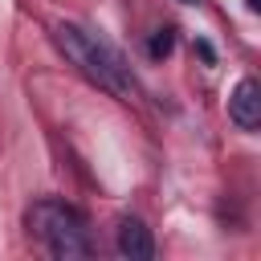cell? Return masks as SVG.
<instances>
[{
  "mask_svg": "<svg viewBox=\"0 0 261 261\" xmlns=\"http://www.w3.org/2000/svg\"><path fill=\"white\" fill-rule=\"evenodd\" d=\"M53 41H57V49H61L90 82H98L102 90H110V94H118V98H135L139 82H135L130 65H126V57H122L106 37H98V33L86 29V24L61 20V24H53Z\"/></svg>",
  "mask_w": 261,
  "mask_h": 261,
  "instance_id": "6da1fadb",
  "label": "cell"
},
{
  "mask_svg": "<svg viewBox=\"0 0 261 261\" xmlns=\"http://www.w3.org/2000/svg\"><path fill=\"white\" fill-rule=\"evenodd\" d=\"M29 232L45 245L49 257L57 261H73V257H90V232L77 208L61 204V200H37L29 208Z\"/></svg>",
  "mask_w": 261,
  "mask_h": 261,
  "instance_id": "7a4b0ae2",
  "label": "cell"
},
{
  "mask_svg": "<svg viewBox=\"0 0 261 261\" xmlns=\"http://www.w3.org/2000/svg\"><path fill=\"white\" fill-rule=\"evenodd\" d=\"M175 49V29H155V37L147 41V53L151 57H167Z\"/></svg>",
  "mask_w": 261,
  "mask_h": 261,
  "instance_id": "5b68a950",
  "label": "cell"
},
{
  "mask_svg": "<svg viewBox=\"0 0 261 261\" xmlns=\"http://www.w3.org/2000/svg\"><path fill=\"white\" fill-rule=\"evenodd\" d=\"M118 253L126 261H151L155 257V241H151V228L135 216H122L118 220Z\"/></svg>",
  "mask_w": 261,
  "mask_h": 261,
  "instance_id": "277c9868",
  "label": "cell"
},
{
  "mask_svg": "<svg viewBox=\"0 0 261 261\" xmlns=\"http://www.w3.org/2000/svg\"><path fill=\"white\" fill-rule=\"evenodd\" d=\"M184 4H196V0H184Z\"/></svg>",
  "mask_w": 261,
  "mask_h": 261,
  "instance_id": "8992f818",
  "label": "cell"
},
{
  "mask_svg": "<svg viewBox=\"0 0 261 261\" xmlns=\"http://www.w3.org/2000/svg\"><path fill=\"white\" fill-rule=\"evenodd\" d=\"M228 118L241 130H257V122H261V86L253 77H241L237 90L228 94Z\"/></svg>",
  "mask_w": 261,
  "mask_h": 261,
  "instance_id": "3957f363",
  "label": "cell"
}]
</instances>
